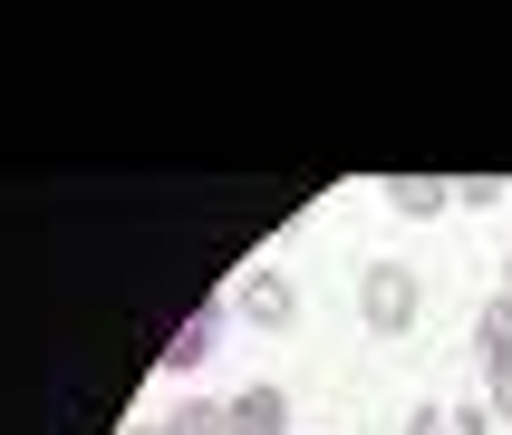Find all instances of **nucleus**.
Masks as SVG:
<instances>
[{"instance_id": "obj_1", "label": "nucleus", "mask_w": 512, "mask_h": 435, "mask_svg": "<svg viewBox=\"0 0 512 435\" xmlns=\"http://www.w3.org/2000/svg\"><path fill=\"white\" fill-rule=\"evenodd\" d=\"M416 310H426V281H416L406 261H368V271H358V329L406 339V329H416Z\"/></svg>"}, {"instance_id": "obj_2", "label": "nucleus", "mask_w": 512, "mask_h": 435, "mask_svg": "<svg viewBox=\"0 0 512 435\" xmlns=\"http://www.w3.org/2000/svg\"><path fill=\"white\" fill-rule=\"evenodd\" d=\"M232 310L252 319V329H290V319H300V290H290L281 271H242V290H232Z\"/></svg>"}, {"instance_id": "obj_3", "label": "nucleus", "mask_w": 512, "mask_h": 435, "mask_svg": "<svg viewBox=\"0 0 512 435\" xmlns=\"http://www.w3.org/2000/svg\"><path fill=\"white\" fill-rule=\"evenodd\" d=\"M213 348H223V310L203 300V310L165 339V358H155V368H165V377H194V368H213Z\"/></svg>"}, {"instance_id": "obj_4", "label": "nucleus", "mask_w": 512, "mask_h": 435, "mask_svg": "<svg viewBox=\"0 0 512 435\" xmlns=\"http://www.w3.org/2000/svg\"><path fill=\"white\" fill-rule=\"evenodd\" d=\"M474 358H484V377H512V290H493L474 310Z\"/></svg>"}, {"instance_id": "obj_5", "label": "nucleus", "mask_w": 512, "mask_h": 435, "mask_svg": "<svg viewBox=\"0 0 512 435\" xmlns=\"http://www.w3.org/2000/svg\"><path fill=\"white\" fill-rule=\"evenodd\" d=\"M223 416H232V435H290V397L281 387H242Z\"/></svg>"}, {"instance_id": "obj_6", "label": "nucleus", "mask_w": 512, "mask_h": 435, "mask_svg": "<svg viewBox=\"0 0 512 435\" xmlns=\"http://www.w3.org/2000/svg\"><path fill=\"white\" fill-rule=\"evenodd\" d=\"M387 203H397L406 223H435V213L455 203V184H445V174H387Z\"/></svg>"}, {"instance_id": "obj_7", "label": "nucleus", "mask_w": 512, "mask_h": 435, "mask_svg": "<svg viewBox=\"0 0 512 435\" xmlns=\"http://www.w3.org/2000/svg\"><path fill=\"white\" fill-rule=\"evenodd\" d=\"M493 426V397L484 406H445V397H426L416 416H406V435H484Z\"/></svg>"}, {"instance_id": "obj_8", "label": "nucleus", "mask_w": 512, "mask_h": 435, "mask_svg": "<svg viewBox=\"0 0 512 435\" xmlns=\"http://www.w3.org/2000/svg\"><path fill=\"white\" fill-rule=\"evenodd\" d=\"M165 435H232V416L223 406H174V416H155Z\"/></svg>"}, {"instance_id": "obj_9", "label": "nucleus", "mask_w": 512, "mask_h": 435, "mask_svg": "<svg viewBox=\"0 0 512 435\" xmlns=\"http://www.w3.org/2000/svg\"><path fill=\"white\" fill-rule=\"evenodd\" d=\"M493 416H503V426H512V377H493Z\"/></svg>"}, {"instance_id": "obj_10", "label": "nucleus", "mask_w": 512, "mask_h": 435, "mask_svg": "<svg viewBox=\"0 0 512 435\" xmlns=\"http://www.w3.org/2000/svg\"><path fill=\"white\" fill-rule=\"evenodd\" d=\"M126 435H165V426H155V416H145V426H126Z\"/></svg>"}, {"instance_id": "obj_11", "label": "nucleus", "mask_w": 512, "mask_h": 435, "mask_svg": "<svg viewBox=\"0 0 512 435\" xmlns=\"http://www.w3.org/2000/svg\"><path fill=\"white\" fill-rule=\"evenodd\" d=\"M503 290H512V252H503Z\"/></svg>"}]
</instances>
